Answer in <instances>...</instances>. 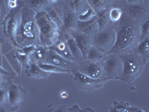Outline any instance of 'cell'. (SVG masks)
<instances>
[{
    "label": "cell",
    "mask_w": 149,
    "mask_h": 112,
    "mask_svg": "<svg viewBox=\"0 0 149 112\" xmlns=\"http://www.w3.org/2000/svg\"><path fill=\"white\" fill-rule=\"evenodd\" d=\"M17 0H9V2H16Z\"/></svg>",
    "instance_id": "74e56055"
},
{
    "label": "cell",
    "mask_w": 149,
    "mask_h": 112,
    "mask_svg": "<svg viewBox=\"0 0 149 112\" xmlns=\"http://www.w3.org/2000/svg\"><path fill=\"white\" fill-rule=\"evenodd\" d=\"M104 55V53L100 51L98 48L92 45L90 46V49L88 50L87 55H86V60L90 61H93V62H98V61H100V60L103 58V56Z\"/></svg>",
    "instance_id": "4316f807"
},
{
    "label": "cell",
    "mask_w": 149,
    "mask_h": 112,
    "mask_svg": "<svg viewBox=\"0 0 149 112\" xmlns=\"http://www.w3.org/2000/svg\"><path fill=\"white\" fill-rule=\"evenodd\" d=\"M68 33L74 37L80 50L81 52L84 59L86 60L88 50L90 49V46L93 45V38L86 35L85 34L82 33L81 32H79L77 29L68 31Z\"/></svg>",
    "instance_id": "4fadbf2b"
},
{
    "label": "cell",
    "mask_w": 149,
    "mask_h": 112,
    "mask_svg": "<svg viewBox=\"0 0 149 112\" xmlns=\"http://www.w3.org/2000/svg\"><path fill=\"white\" fill-rule=\"evenodd\" d=\"M110 111H125V112H142L144 111L142 109L139 108L132 107L130 106L128 103H126L125 102H118L116 101H114L113 106L110 108Z\"/></svg>",
    "instance_id": "d4e9b609"
},
{
    "label": "cell",
    "mask_w": 149,
    "mask_h": 112,
    "mask_svg": "<svg viewBox=\"0 0 149 112\" xmlns=\"http://www.w3.org/2000/svg\"><path fill=\"white\" fill-rule=\"evenodd\" d=\"M120 8L123 13L139 23L149 17L148 2L147 3L128 4L122 2L120 4Z\"/></svg>",
    "instance_id": "9c48e42d"
},
{
    "label": "cell",
    "mask_w": 149,
    "mask_h": 112,
    "mask_svg": "<svg viewBox=\"0 0 149 112\" xmlns=\"http://www.w3.org/2000/svg\"><path fill=\"white\" fill-rule=\"evenodd\" d=\"M17 45L28 46L40 45L39 29L35 20V12L22 6L21 22L17 34Z\"/></svg>",
    "instance_id": "7a4b0ae2"
},
{
    "label": "cell",
    "mask_w": 149,
    "mask_h": 112,
    "mask_svg": "<svg viewBox=\"0 0 149 112\" xmlns=\"http://www.w3.org/2000/svg\"><path fill=\"white\" fill-rule=\"evenodd\" d=\"M8 102V92L7 89L0 88V106Z\"/></svg>",
    "instance_id": "d6a6232c"
},
{
    "label": "cell",
    "mask_w": 149,
    "mask_h": 112,
    "mask_svg": "<svg viewBox=\"0 0 149 112\" xmlns=\"http://www.w3.org/2000/svg\"><path fill=\"white\" fill-rule=\"evenodd\" d=\"M26 73L27 76L37 78H46L50 73L42 70L36 63H29L26 67Z\"/></svg>",
    "instance_id": "d6986e66"
},
{
    "label": "cell",
    "mask_w": 149,
    "mask_h": 112,
    "mask_svg": "<svg viewBox=\"0 0 149 112\" xmlns=\"http://www.w3.org/2000/svg\"><path fill=\"white\" fill-rule=\"evenodd\" d=\"M49 49L54 51L55 52L59 54L60 55L63 56V58H66V59L74 61V58L72 55L71 52H70L69 46L67 45V43H66L64 34L63 35H61V34H60V37L58 41H56L52 46H50Z\"/></svg>",
    "instance_id": "9a60e30c"
},
{
    "label": "cell",
    "mask_w": 149,
    "mask_h": 112,
    "mask_svg": "<svg viewBox=\"0 0 149 112\" xmlns=\"http://www.w3.org/2000/svg\"><path fill=\"white\" fill-rule=\"evenodd\" d=\"M116 42V31L112 26H107L93 37V45L100 51L107 54Z\"/></svg>",
    "instance_id": "8992f818"
},
{
    "label": "cell",
    "mask_w": 149,
    "mask_h": 112,
    "mask_svg": "<svg viewBox=\"0 0 149 112\" xmlns=\"http://www.w3.org/2000/svg\"><path fill=\"white\" fill-rule=\"evenodd\" d=\"M25 7L32 10L33 11L38 12L42 10H46L50 5L48 0H26L25 2H22Z\"/></svg>",
    "instance_id": "7402d4cb"
},
{
    "label": "cell",
    "mask_w": 149,
    "mask_h": 112,
    "mask_svg": "<svg viewBox=\"0 0 149 112\" xmlns=\"http://www.w3.org/2000/svg\"><path fill=\"white\" fill-rule=\"evenodd\" d=\"M49 53V48L38 45L29 55L30 63L40 64L44 62Z\"/></svg>",
    "instance_id": "ac0fdd59"
},
{
    "label": "cell",
    "mask_w": 149,
    "mask_h": 112,
    "mask_svg": "<svg viewBox=\"0 0 149 112\" xmlns=\"http://www.w3.org/2000/svg\"><path fill=\"white\" fill-rule=\"evenodd\" d=\"M63 4L77 14L85 11L90 7L86 0H64Z\"/></svg>",
    "instance_id": "44dd1931"
},
{
    "label": "cell",
    "mask_w": 149,
    "mask_h": 112,
    "mask_svg": "<svg viewBox=\"0 0 149 112\" xmlns=\"http://www.w3.org/2000/svg\"><path fill=\"white\" fill-rule=\"evenodd\" d=\"M89 6L91 7L95 13L99 14L102 12L108 11L109 9L113 5L111 0H86Z\"/></svg>",
    "instance_id": "ffe728a7"
},
{
    "label": "cell",
    "mask_w": 149,
    "mask_h": 112,
    "mask_svg": "<svg viewBox=\"0 0 149 112\" xmlns=\"http://www.w3.org/2000/svg\"><path fill=\"white\" fill-rule=\"evenodd\" d=\"M119 55L122 61V70L118 79L127 84L132 83L140 76L146 62L134 52Z\"/></svg>",
    "instance_id": "277c9868"
},
{
    "label": "cell",
    "mask_w": 149,
    "mask_h": 112,
    "mask_svg": "<svg viewBox=\"0 0 149 112\" xmlns=\"http://www.w3.org/2000/svg\"><path fill=\"white\" fill-rule=\"evenodd\" d=\"M99 62L102 66L104 78L108 80L119 78L122 70V61L119 55L105 54Z\"/></svg>",
    "instance_id": "5b68a950"
},
{
    "label": "cell",
    "mask_w": 149,
    "mask_h": 112,
    "mask_svg": "<svg viewBox=\"0 0 149 112\" xmlns=\"http://www.w3.org/2000/svg\"><path fill=\"white\" fill-rule=\"evenodd\" d=\"M78 70L83 74L94 78H104L102 66L100 62L84 60L83 62L78 64Z\"/></svg>",
    "instance_id": "8fae6325"
},
{
    "label": "cell",
    "mask_w": 149,
    "mask_h": 112,
    "mask_svg": "<svg viewBox=\"0 0 149 112\" xmlns=\"http://www.w3.org/2000/svg\"><path fill=\"white\" fill-rule=\"evenodd\" d=\"M133 52H134L139 55H140L143 58V60L147 63L149 60L148 38L142 40Z\"/></svg>",
    "instance_id": "cb8c5ba5"
},
{
    "label": "cell",
    "mask_w": 149,
    "mask_h": 112,
    "mask_svg": "<svg viewBox=\"0 0 149 112\" xmlns=\"http://www.w3.org/2000/svg\"><path fill=\"white\" fill-rule=\"evenodd\" d=\"M110 26L116 31V42L107 54L122 55L134 51L141 41L139 22L123 13L122 18Z\"/></svg>",
    "instance_id": "6da1fadb"
},
{
    "label": "cell",
    "mask_w": 149,
    "mask_h": 112,
    "mask_svg": "<svg viewBox=\"0 0 149 112\" xmlns=\"http://www.w3.org/2000/svg\"><path fill=\"white\" fill-rule=\"evenodd\" d=\"M61 97H62V98H67L68 97H69V94H68V93L66 91H62L61 93Z\"/></svg>",
    "instance_id": "e575fe53"
},
{
    "label": "cell",
    "mask_w": 149,
    "mask_h": 112,
    "mask_svg": "<svg viewBox=\"0 0 149 112\" xmlns=\"http://www.w3.org/2000/svg\"><path fill=\"white\" fill-rule=\"evenodd\" d=\"M35 20L39 29L40 45L49 48L58 41L61 30L50 20L46 10L36 12Z\"/></svg>",
    "instance_id": "3957f363"
},
{
    "label": "cell",
    "mask_w": 149,
    "mask_h": 112,
    "mask_svg": "<svg viewBox=\"0 0 149 112\" xmlns=\"http://www.w3.org/2000/svg\"><path fill=\"white\" fill-rule=\"evenodd\" d=\"M108 18L110 20V25L116 23L122 18V15H123V11L122 9L118 6H112L110 9H109L108 12Z\"/></svg>",
    "instance_id": "484cf974"
},
{
    "label": "cell",
    "mask_w": 149,
    "mask_h": 112,
    "mask_svg": "<svg viewBox=\"0 0 149 112\" xmlns=\"http://www.w3.org/2000/svg\"><path fill=\"white\" fill-rule=\"evenodd\" d=\"M74 76V81L80 89L86 91H93L97 89L102 88L103 85L108 79L104 78H94L83 74L78 70V68L73 69L71 71Z\"/></svg>",
    "instance_id": "ba28073f"
},
{
    "label": "cell",
    "mask_w": 149,
    "mask_h": 112,
    "mask_svg": "<svg viewBox=\"0 0 149 112\" xmlns=\"http://www.w3.org/2000/svg\"><path fill=\"white\" fill-rule=\"evenodd\" d=\"M78 20L79 21H88L95 18L97 16L96 13L91 7H89L85 11L80 13L78 15Z\"/></svg>",
    "instance_id": "f546056e"
},
{
    "label": "cell",
    "mask_w": 149,
    "mask_h": 112,
    "mask_svg": "<svg viewBox=\"0 0 149 112\" xmlns=\"http://www.w3.org/2000/svg\"><path fill=\"white\" fill-rule=\"evenodd\" d=\"M125 2L128 4L147 3V2H148V0H125Z\"/></svg>",
    "instance_id": "836d02e7"
},
{
    "label": "cell",
    "mask_w": 149,
    "mask_h": 112,
    "mask_svg": "<svg viewBox=\"0 0 149 112\" xmlns=\"http://www.w3.org/2000/svg\"><path fill=\"white\" fill-rule=\"evenodd\" d=\"M111 1H112V2H113V3H114V2H116L117 0H111Z\"/></svg>",
    "instance_id": "f35d334b"
},
{
    "label": "cell",
    "mask_w": 149,
    "mask_h": 112,
    "mask_svg": "<svg viewBox=\"0 0 149 112\" xmlns=\"http://www.w3.org/2000/svg\"><path fill=\"white\" fill-rule=\"evenodd\" d=\"M0 74L9 75V73L8 71H6V70H4L3 68H2V67H1V66H0Z\"/></svg>",
    "instance_id": "d590c367"
},
{
    "label": "cell",
    "mask_w": 149,
    "mask_h": 112,
    "mask_svg": "<svg viewBox=\"0 0 149 112\" xmlns=\"http://www.w3.org/2000/svg\"><path fill=\"white\" fill-rule=\"evenodd\" d=\"M8 102L11 107L17 108L21 102L25 100L27 93L19 86L11 83L7 88Z\"/></svg>",
    "instance_id": "7c38bea8"
},
{
    "label": "cell",
    "mask_w": 149,
    "mask_h": 112,
    "mask_svg": "<svg viewBox=\"0 0 149 112\" xmlns=\"http://www.w3.org/2000/svg\"><path fill=\"white\" fill-rule=\"evenodd\" d=\"M61 14L63 20V26L67 31H71L76 29L78 24V14L66 6L64 4H62Z\"/></svg>",
    "instance_id": "5bb4252c"
},
{
    "label": "cell",
    "mask_w": 149,
    "mask_h": 112,
    "mask_svg": "<svg viewBox=\"0 0 149 112\" xmlns=\"http://www.w3.org/2000/svg\"><path fill=\"white\" fill-rule=\"evenodd\" d=\"M46 10L50 20L61 30L62 26H63V20H62V17H61V14L59 10L56 8H54V6H52V5H50L49 7L46 8Z\"/></svg>",
    "instance_id": "603a6c76"
},
{
    "label": "cell",
    "mask_w": 149,
    "mask_h": 112,
    "mask_svg": "<svg viewBox=\"0 0 149 112\" xmlns=\"http://www.w3.org/2000/svg\"><path fill=\"white\" fill-rule=\"evenodd\" d=\"M6 15V8L2 0H0V26L3 24Z\"/></svg>",
    "instance_id": "1f68e13d"
},
{
    "label": "cell",
    "mask_w": 149,
    "mask_h": 112,
    "mask_svg": "<svg viewBox=\"0 0 149 112\" xmlns=\"http://www.w3.org/2000/svg\"><path fill=\"white\" fill-rule=\"evenodd\" d=\"M65 36V34H64ZM67 37H65L66 38V43H67V45L69 46V49H70V52L72 53V55L74 58V61L76 62L78 64H80L83 62L84 61V57L82 55V53L80 50L79 47H78V44H77L76 41L74 40V37L68 33L67 32Z\"/></svg>",
    "instance_id": "e0dca14e"
},
{
    "label": "cell",
    "mask_w": 149,
    "mask_h": 112,
    "mask_svg": "<svg viewBox=\"0 0 149 112\" xmlns=\"http://www.w3.org/2000/svg\"><path fill=\"white\" fill-rule=\"evenodd\" d=\"M45 63L52 64L54 66L63 68L71 72L73 69L78 68V64L75 61H70L63 58V56L60 55L57 52L49 49V53L44 61Z\"/></svg>",
    "instance_id": "30bf717a"
},
{
    "label": "cell",
    "mask_w": 149,
    "mask_h": 112,
    "mask_svg": "<svg viewBox=\"0 0 149 112\" xmlns=\"http://www.w3.org/2000/svg\"><path fill=\"white\" fill-rule=\"evenodd\" d=\"M22 8V5H21L19 7H16L12 9L3 22L5 34L14 44L17 45V34L21 22Z\"/></svg>",
    "instance_id": "52a82bcc"
},
{
    "label": "cell",
    "mask_w": 149,
    "mask_h": 112,
    "mask_svg": "<svg viewBox=\"0 0 149 112\" xmlns=\"http://www.w3.org/2000/svg\"><path fill=\"white\" fill-rule=\"evenodd\" d=\"M139 29H140L141 41L146 38H148L149 35V20L148 18L142 21L139 23Z\"/></svg>",
    "instance_id": "4dcf8cb0"
},
{
    "label": "cell",
    "mask_w": 149,
    "mask_h": 112,
    "mask_svg": "<svg viewBox=\"0 0 149 112\" xmlns=\"http://www.w3.org/2000/svg\"><path fill=\"white\" fill-rule=\"evenodd\" d=\"M38 66L43 70L44 71L47 72V73H70L71 72L69 71V70H66V69H63V68L59 67V66H54V65L52 64H46L45 62H42V63L37 64Z\"/></svg>",
    "instance_id": "83f0119b"
},
{
    "label": "cell",
    "mask_w": 149,
    "mask_h": 112,
    "mask_svg": "<svg viewBox=\"0 0 149 112\" xmlns=\"http://www.w3.org/2000/svg\"><path fill=\"white\" fill-rule=\"evenodd\" d=\"M76 29L93 38L98 32V25L97 22V16L95 18L88 21H78Z\"/></svg>",
    "instance_id": "2e32d148"
},
{
    "label": "cell",
    "mask_w": 149,
    "mask_h": 112,
    "mask_svg": "<svg viewBox=\"0 0 149 112\" xmlns=\"http://www.w3.org/2000/svg\"><path fill=\"white\" fill-rule=\"evenodd\" d=\"M107 12L108 11H104L99 13V14H97V22H98L99 31H101L104 28L107 27V26H110V25Z\"/></svg>",
    "instance_id": "f1b7e54d"
},
{
    "label": "cell",
    "mask_w": 149,
    "mask_h": 112,
    "mask_svg": "<svg viewBox=\"0 0 149 112\" xmlns=\"http://www.w3.org/2000/svg\"><path fill=\"white\" fill-rule=\"evenodd\" d=\"M1 82H2V77L0 76V84H1Z\"/></svg>",
    "instance_id": "ab89813d"
},
{
    "label": "cell",
    "mask_w": 149,
    "mask_h": 112,
    "mask_svg": "<svg viewBox=\"0 0 149 112\" xmlns=\"http://www.w3.org/2000/svg\"><path fill=\"white\" fill-rule=\"evenodd\" d=\"M48 2H49L50 5H54V4H57L58 2H59L60 0H48Z\"/></svg>",
    "instance_id": "8d00e7d4"
}]
</instances>
